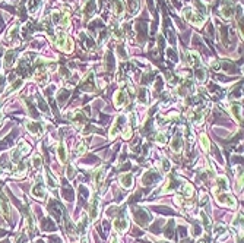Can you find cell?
<instances>
[{
  "mask_svg": "<svg viewBox=\"0 0 244 243\" xmlns=\"http://www.w3.org/2000/svg\"><path fill=\"white\" fill-rule=\"evenodd\" d=\"M133 177H132V174H122L120 176V183H122L123 186L126 188V189H129V188H132L133 186V180H132Z\"/></svg>",
  "mask_w": 244,
  "mask_h": 243,
  "instance_id": "8992f818",
  "label": "cell"
},
{
  "mask_svg": "<svg viewBox=\"0 0 244 243\" xmlns=\"http://www.w3.org/2000/svg\"><path fill=\"white\" fill-rule=\"evenodd\" d=\"M104 176H105V167H101V169H98V170L95 172V176H94V180H95V183H97V185L103 183V179H104Z\"/></svg>",
  "mask_w": 244,
  "mask_h": 243,
  "instance_id": "9c48e42d",
  "label": "cell"
},
{
  "mask_svg": "<svg viewBox=\"0 0 244 243\" xmlns=\"http://www.w3.org/2000/svg\"><path fill=\"white\" fill-rule=\"evenodd\" d=\"M241 226H243V215H241V214H238V215L235 217L234 223H232V227H235V228H240Z\"/></svg>",
  "mask_w": 244,
  "mask_h": 243,
  "instance_id": "ac0fdd59",
  "label": "cell"
},
{
  "mask_svg": "<svg viewBox=\"0 0 244 243\" xmlns=\"http://www.w3.org/2000/svg\"><path fill=\"white\" fill-rule=\"evenodd\" d=\"M200 142H202V147H203V149L205 151H209V139H208V136L206 135H202L200 136Z\"/></svg>",
  "mask_w": 244,
  "mask_h": 243,
  "instance_id": "e0dca14e",
  "label": "cell"
},
{
  "mask_svg": "<svg viewBox=\"0 0 244 243\" xmlns=\"http://www.w3.org/2000/svg\"><path fill=\"white\" fill-rule=\"evenodd\" d=\"M57 152H59V160H60V163H64V161H66V149H64V145H59Z\"/></svg>",
  "mask_w": 244,
  "mask_h": 243,
  "instance_id": "5bb4252c",
  "label": "cell"
},
{
  "mask_svg": "<svg viewBox=\"0 0 244 243\" xmlns=\"http://www.w3.org/2000/svg\"><path fill=\"white\" fill-rule=\"evenodd\" d=\"M146 94H148V91L145 88H142L139 91V103H142V104L146 103Z\"/></svg>",
  "mask_w": 244,
  "mask_h": 243,
  "instance_id": "d6986e66",
  "label": "cell"
},
{
  "mask_svg": "<svg viewBox=\"0 0 244 243\" xmlns=\"http://www.w3.org/2000/svg\"><path fill=\"white\" fill-rule=\"evenodd\" d=\"M12 62H13V53L7 52V54H6V66H10Z\"/></svg>",
  "mask_w": 244,
  "mask_h": 243,
  "instance_id": "603a6c76",
  "label": "cell"
},
{
  "mask_svg": "<svg viewBox=\"0 0 244 243\" xmlns=\"http://www.w3.org/2000/svg\"><path fill=\"white\" fill-rule=\"evenodd\" d=\"M162 167H164L162 170H164L165 173L170 172V161H168V160H164V161H162Z\"/></svg>",
  "mask_w": 244,
  "mask_h": 243,
  "instance_id": "d4e9b609",
  "label": "cell"
},
{
  "mask_svg": "<svg viewBox=\"0 0 244 243\" xmlns=\"http://www.w3.org/2000/svg\"><path fill=\"white\" fill-rule=\"evenodd\" d=\"M132 136V129L129 126H126V129H123V138L124 139H129Z\"/></svg>",
  "mask_w": 244,
  "mask_h": 243,
  "instance_id": "7402d4cb",
  "label": "cell"
},
{
  "mask_svg": "<svg viewBox=\"0 0 244 243\" xmlns=\"http://www.w3.org/2000/svg\"><path fill=\"white\" fill-rule=\"evenodd\" d=\"M229 108H231V113L234 114V117H235L237 120H238V122L243 120V114H241V105H240V104H232L231 107H229Z\"/></svg>",
  "mask_w": 244,
  "mask_h": 243,
  "instance_id": "ba28073f",
  "label": "cell"
},
{
  "mask_svg": "<svg viewBox=\"0 0 244 243\" xmlns=\"http://www.w3.org/2000/svg\"><path fill=\"white\" fill-rule=\"evenodd\" d=\"M155 141H157V142H159V144H162V145H164V144L167 142V138L164 136V133H157V135H155Z\"/></svg>",
  "mask_w": 244,
  "mask_h": 243,
  "instance_id": "44dd1931",
  "label": "cell"
},
{
  "mask_svg": "<svg viewBox=\"0 0 244 243\" xmlns=\"http://www.w3.org/2000/svg\"><path fill=\"white\" fill-rule=\"evenodd\" d=\"M127 94H126V91L124 89H120V91H117V94H116V97H114V104L116 107H123L124 104H127Z\"/></svg>",
  "mask_w": 244,
  "mask_h": 243,
  "instance_id": "7a4b0ae2",
  "label": "cell"
},
{
  "mask_svg": "<svg viewBox=\"0 0 244 243\" xmlns=\"http://www.w3.org/2000/svg\"><path fill=\"white\" fill-rule=\"evenodd\" d=\"M32 195L37 196V198H42L44 196V188L41 185H37L34 189H32Z\"/></svg>",
  "mask_w": 244,
  "mask_h": 243,
  "instance_id": "4fadbf2b",
  "label": "cell"
},
{
  "mask_svg": "<svg viewBox=\"0 0 244 243\" xmlns=\"http://www.w3.org/2000/svg\"><path fill=\"white\" fill-rule=\"evenodd\" d=\"M111 243H119V242H117V239H113V242Z\"/></svg>",
  "mask_w": 244,
  "mask_h": 243,
  "instance_id": "83f0119b",
  "label": "cell"
},
{
  "mask_svg": "<svg viewBox=\"0 0 244 243\" xmlns=\"http://www.w3.org/2000/svg\"><path fill=\"white\" fill-rule=\"evenodd\" d=\"M85 151H86V147H85V144H79V148H78V154H79V155H82Z\"/></svg>",
  "mask_w": 244,
  "mask_h": 243,
  "instance_id": "4316f807",
  "label": "cell"
},
{
  "mask_svg": "<svg viewBox=\"0 0 244 243\" xmlns=\"http://www.w3.org/2000/svg\"><path fill=\"white\" fill-rule=\"evenodd\" d=\"M158 173H154V172H149V173L146 174L145 177H143V183H148V185H151V183H154V182H157L158 180Z\"/></svg>",
  "mask_w": 244,
  "mask_h": 243,
  "instance_id": "30bf717a",
  "label": "cell"
},
{
  "mask_svg": "<svg viewBox=\"0 0 244 243\" xmlns=\"http://www.w3.org/2000/svg\"><path fill=\"white\" fill-rule=\"evenodd\" d=\"M32 164H34L35 169H38V167L41 166V158H40V157H34V160H32Z\"/></svg>",
  "mask_w": 244,
  "mask_h": 243,
  "instance_id": "484cf974",
  "label": "cell"
},
{
  "mask_svg": "<svg viewBox=\"0 0 244 243\" xmlns=\"http://www.w3.org/2000/svg\"><path fill=\"white\" fill-rule=\"evenodd\" d=\"M181 193H184L186 196H192V193H193V186H192V185H189V183L183 185V188H181Z\"/></svg>",
  "mask_w": 244,
  "mask_h": 243,
  "instance_id": "9a60e30c",
  "label": "cell"
},
{
  "mask_svg": "<svg viewBox=\"0 0 244 243\" xmlns=\"http://www.w3.org/2000/svg\"><path fill=\"white\" fill-rule=\"evenodd\" d=\"M218 201H219L221 204L229 205L231 208H235V201H234L232 196H229V193H221V195H218Z\"/></svg>",
  "mask_w": 244,
  "mask_h": 243,
  "instance_id": "3957f363",
  "label": "cell"
},
{
  "mask_svg": "<svg viewBox=\"0 0 244 243\" xmlns=\"http://www.w3.org/2000/svg\"><path fill=\"white\" fill-rule=\"evenodd\" d=\"M26 126H28V129H29L32 133L38 135V124H35V123H32V122H31V123L28 122V123H26Z\"/></svg>",
  "mask_w": 244,
  "mask_h": 243,
  "instance_id": "ffe728a7",
  "label": "cell"
},
{
  "mask_svg": "<svg viewBox=\"0 0 244 243\" xmlns=\"http://www.w3.org/2000/svg\"><path fill=\"white\" fill-rule=\"evenodd\" d=\"M196 78H197L199 81H203V79L206 78V76H205V72H203V70H197V72H196Z\"/></svg>",
  "mask_w": 244,
  "mask_h": 243,
  "instance_id": "cb8c5ba5",
  "label": "cell"
},
{
  "mask_svg": "<svg viewBox=\"0 0 244 243\" xmlns=\"http://www.w3.org/2000/svg\"><path fill=\"white\" fill-rule=\"evenodd\" d=\"M113 7H114V12H116L117 15H122L123 12H124V4H123V0H114Z\"/></svg>",
  "mask_w": 244,
  "mask_h": 243,
  "instance_id": "8fae6325",
  "label": "cell"
},
{
  "mask_svg": "<svg viewBox=\"0 0 244 243\" xmlns=\"http://www.w3.org/2000/svg\"><path fill=\"white\" fill-rule=\"evenodd\" d=\"M203 119V111L202 110H199V111H196L194 114L192 116V122L193 123H200Z\"/></svg>",
  "mask_w": 244,
  "mask_h": 243,
  "instance_id": "2e32d148",
  "label": "cell"
},
{
  "mask_svg": "<svg viewBox=\"0 0 244 243\" xmlns=\"http://www.w3.org/2000/svg\"><path fill=\"white\" fill-rule=\"evenodd\" d=\"M56 44H57L59 49H62V50H64V52H72V49H73L72 41H70L69 38L66 37V34H63V32H59V34H57V37H56Z\"/></svg>",
  "mask_w": 244,
  "mask_h": 243,
  "instance_id": "6da1fadb",
  "label": "cell"
},
{
  "mask_svg": "<svg viewBox=\"0 0 244 243\" xmlns=\"http://www.w3.org/2000/svg\"><path fill=\"white\" fill-rule=\"evenodd\" d=\"M232 13H234V4L227 1V3L221 7V15L225 18V19H228V18L232 16Z\"/></svg>",
  "mask_w": 244,
  "mask_h": 243,
  "instance_id": "277c9868",
  "label": "cell"
},
{
  "mask_svg": "<svg viewBox=\"0 0 244 243\" xmlns=\"http://www.w3.org/2000/svg\"><path fill=\"white\" fill-rule=\"evenodd\" d=\"M181 144H183V141L180 138H174L173 142H171V149L175 151V152H178V151L181 149Z\"/></svg>",
  "mask_w": 244,
  "mask_h": 243,
  "instance_id": "7c38bea8",
  "label": "cell"
},
{
  "mask_svg": "<svg viewBox=\"0 0 244 243\" xmlns=\"http://www.w3.org/2000/svg\"><path fill=\"white\" fill-rule=\"evenodd\" d=\"M89 215H91L92 221L97 220V217H98V204H97L95 199H92V202L89 204Z\"/></svg>",
  "mask_w": 244,
  "mask_h": 243,
  "instance_id": "52a82bcc",
  "label": "cell"
},
{
  "mask_svg": "<svg viewBox=\"0 0 244 243\" xmlns=\"http://www.w3.org/2000/svg\"><path fill=\"white\" fill-rule=\"evenodd\" d=\"M113 227H114L117 231H124V230L129 227V223H127V220H124V218H119V220H114Z\"/></svg>",
  "mask_w": 244,
  "mask_h": 243,
  "instance_id": "5b68a950",
  "label": "cell"
}]
</instances>
